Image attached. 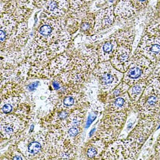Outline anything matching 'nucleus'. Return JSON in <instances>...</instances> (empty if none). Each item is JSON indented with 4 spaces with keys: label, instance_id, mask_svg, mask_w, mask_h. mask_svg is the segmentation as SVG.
<instances>
[{
    "label": "nucleus",
    "instance_id": "f257e3e1",
    "mask_svg": "<svg viewBox=\"0 0 160 160\" xmlns=\"http://www.w3.org/2000/svg\"><path fill=\"white\" fill-rule=\"evenodd\" d=\"M134 110L139 118L160 115V82L154 74L148 79L146 87Z\"/></svg>",
    "mask_w": 160,
    "mask_h": 160
},
{
    "label": "nucleus",
    "instance_id": "f03ea898",
    "mask_svg": "<svg viewBox=\"0 0 160 160\" xmlns=\"http://www.w3.org/2000/svg\"><path fill=\"white\" fill-rule=\"evenodd\" d=\"M127 117L128 112H104L94 137L102 139L107 144L117 140Z\"/></svg>",
    "mask_w": 160,
    "mask_h": 160
},
{
    "label": "nucleus",
    "instance_id": "7ed1b4c3",
    "mask_svg": "<svg viewBox=\"0 0 160 160\" xmlns=\"http://www.w3.org/2000/svg\"><path fill=\"white\" fill-rule=\"evenodd\" d=\"M156 65L143 55L133 54L127 71L123 73V81L130 86L139 82L148 80L153 75Z\"/></svg>",
    "mask_w": 160,
    "mask_h": 160
},
{
    "label": "nucleus",
    "instance_id": "20e7f679",
    "mask_svg": "<svg viewBox=\"0 0 160 160\" xmlns=\"http://www.w3.org/2000/svg\"><path fill=\"white\" fill-rule=\"evenodd\" d=\"M92 73L97 79L100 92L106 95L120 83L123 78V73L115 68L110 61L99 62Z\"/></svg>",
    "mask_w": 160,
    "mask_h": 160
},
{
    "label": "nucleus",
    "instance_id": "39448f33",
    "mask_svg": "<svg viewBox=\"0 0 160 160\" xmlns=\"http://www.w3.org/2000/svg\"><path fill=\"white\" fill-rule=\"evenodd\" d=\"M141 148L130 139L116 140L108 144L101 159L103 160H136Z\"/></svg>",
    "mask_w": 160,
    "mask_h": 160
},
{
    "label": "nucleus",
    "instance_id": "423d86ee",
    "mask_svg": "<svg viewBox=\"0 0 160 160\" xmlns=\"http://www.w3.org/2000/svg\"><path fill=\"white\" fill-rule=\"evenodd\" d=\"M139 119L137 124L128 135L127 138L142 148L160 123V115L149 116Z\"/></svg>",
    "mask_w": 160,
    "mask_h": 160
},
{
    "label": "nucleus",
    "instance_id": "0eeeda50",
    "mask_svg": "<svg viewBox=\"0 0 160 160\" xmlns=\"http://www.w3.org/2000/svg\"><path fill=\"white\" fill-rule=\"evenodd\" d=\"M134 53L143 55L156 65L158 64L160 62V35L145 34Z\"/></svg>",
    "mask_w": 160,
    "mask_h": 160
},
{
    "label": "nucleus",
    "instance_id": "6e6552de",
    "mask_svg": "<svg viewBox=\"0 0 160 160\" xmlns=\"http://www.w3.org/2000/svg\"><path fill=\"white\" fill-rule=\"evenodd\" d=\"M48 138L42 133L34 135L26 140L25 144H21L20 150L28 159H42V154H47V142Z\"/></svg>",
    "mask_w": 160,
    "mask_h": 160
},
{
    "label": "nucleus",
    "instance_id": "1a4fd4ad",
    "mask_svg": "<svg viewBox=\"0 0 160 160\" xmlns=\"http://www.w3.org/2000/svg\"><path fill=\"white\" fill-rule=\"evenodd\" d=\"M70 8V0H47L42 14L48 18H62L67 15Z\"/></svg>",
    "mask_w": 160,
    "mask_h": 160
},
{
    "label": "nucleus",
    "instance_id": "9d476101",
    "mask_svg": "<svg viewBox=\"0 0 160 160\" xmlns=\"http://www.w3.org/2000/svg\"><path fill=\"white\" fill-rule=\"evenodd\" d=\"M131 54L132 47L118 45L110 62L115 68L124 73L131 63Z\"/></svg>",
    "mask_w": 160,
    "mask_h": 160
},
{
    "label": "nucleus",
    "instance_id": "9b49d317",
    "mask_svg": "<svg viewBox=\"0 0 160 160\" xmlns=\"http://www.w3.org/2000/svg\"><path fill=\"white\" fill-rule=\"evenodd\" d=\"M135 105L131 100L128 92L118 97L107 100L105 101L104 112H129L134 110Z\"/></svg>",
    "mask_w": 160,
    "mask_h": 160
},
{
    "label": "nucleus",
    "instance_id": "f8f14e48",
    "mask_svg": "<svg viewBox=\"0 0 160 160\" xmlns=\"http://www.w3.org/2000/svg\"><path fill=\"white\" fill-rule=\"evenodd\" d=\"M25 124L21 119L15 115L3 117L1 120V138L9 139L24 128Z\"/></svg>",
    "mask_w": 160,
    "mask_h": 160
},
{
    "label": "nucleus",
    "instance_id": "ddd939ff",
    "mask_svg": "<svg viewBox=\"0 0 160 160\" xmlns=\"http://www.w3.org/2000/svg\"><path fill=\"white\" fill-rule=\"evenodd\" d=\"M114 5L100 9L95 13V25L93 34L98 33L110 28L115 21Z\"/></svg>",
    "mask_w": 160,
    "mask_h": 160
},
{
    "label": "nucleus",
    "instance_id": "4468645a",
    "mask_svg": "<svg viewBox=\"0 0 160 160\" xmlns=\"http://www.w3.org/2000/svg\"><path fill=\"white\" fill-rule=\"evenodd\" d=\"M16 18L12 14L1 13V45L11 37L12 33L19 24Z\"/></svg>",
    "mask_w": 160,
    "mask_h": 160
},
{
    "label": "nucleus",
    "instance_id": "2eb2a0df",
    "mask_svg": "<svg viewBox=\"0 0 160 160\" xmlns=\"http://www.w3.org/2000/svg\"><path fill=\"white\" fill-rule=\"evenodd\" d=\"M107 145L102 139L94 137L85 146L84 152L86 158L90 160L101 159Z\"/></svg>",
    "mask_w": 160,
    "mask_h": 160
},
{
    "label": "nucleus",
    "instance_id": "dca6fc26",
    "mask_svg": "<svg viewBox=\"0 0 160 160\" xmlns=\"http://www.w3.org/2000/svg\"><path fill=\"white\" fill-rule=\"evenodd\" d=\"M117 47L118 43L112 34L101 42L96 49L99 62L110 61Z\"/></svg>",
    "mask_w": 160,
    "mask_h": 160
},
{
    "label": "nucleus",
    "instance_id": "f3484780",
    "mask_svg": "<svg viewBox=\"0 0 160 160\" xmlns=\"http://www.w3.org/2000/svg\"><path fill=\"white\" fill-rule=\"evenodd\" d=\"M114 12L115 21L120 22L133 18L136 10L129 0H118L114 5Z\"/></svg>",
    "mask_w": 160,
    "mask_h": 160
},
{
    "label": "nucleus",
    "instance_id": "a211bd4d",
    "mask_svg": "<svg viewBox=\"0 0 160 160\" xmlns=\"http://www.w3.org/2000/svg\"><path fill=\"white\" fill-rule=\"evenodd\" d=\"M118 45L132 47L135 39V30L132 27L125 28L118 30L112 34Z\"/></svg>",
    "mask_w": 160,
    "mask_h": 160
},
{
    "label": "nucleus",
    "instance_id": "6ab92c4d",
    "mask_svg": "<svg viewBox=\"0 0 160 160\" xmlns=\"http://www.w3.org/2000/svg\"><path fill=\"white\" fill-rule=\"evenodd\" d=\"M145 31L146 33L151 35H160V1L154 9Z\"/></svg>",
    "mask_w": 160,
    "mask_h": 160
},
{
    "label": "nucleus",
    "instance_id": "aec40b11",
    "mask_svg": "<svg viewBox=\"0 0 160 160\" xmlns=\"http://www.w3.org/2000/svg\"><path fill=\"white\" fill-rule=\"evenodd\" d=\"M147 81L148 80L139 82L133 84L130 86L128 90L129 96L135 106L143 93L144 90L146 87Z\"/></svg>",
    "mask_w": 160,
    "mask_h": 160
},
{
    "label": "nucleus",
    "instance_id": "412c9836",
    "mask_svg": "<svg viewBox=\"0 0 160 160\" xmlns=\"http://www.w3.org/2000/svg\"><path fill=\"white\" fill-rule=\"evenodd\" d=\"M95 25V13H88L80 22V31L86 35L92 34Z\"/></svg>",
    "mask_w": 160,
    "mask_h": 160
},
{
    "label": "nucleus",
    "instance_id": "4be33fe9",
    "mask_svg": "<svg viewBox=\"0 0 160 160\" xmlns=\"http://www.w3.org/2000/svg\"><path fill=\"white\" fill-rule=\"evenodd\" d=\"M78 96L75 93L67 94L63 97L61 103L57 106L58 110H67L72 111V108H75L77 102L78 101Z\"/></svg>",
    "mask_w": 160,
    "mask_h": 160
},
{
    "label": "nucleus",
    "instance_id": "5701e85b",
    "mask_svg": "<svg viewBox=\"0 0 160 160\" xmlns=\"http://www.w3.org/2000/svg\"><path fill=\"white\" fill-rule=\"evenodd\" d=\"M129 88L130 86L122 80V82L120 83H119L112 90H111L110 92L107 94L105 97V101L108 99L118 97L122 95L123 93H126L128 92Z\"/></svg>",
    "mask_w": 160,
    "mask_h": 160
},
{
    "label": "nucleus",
    "instance_id": "b1692460",
    "mask_svg": "<svg viewBox=\"0 0 160 160\" xmlns=\"http://www.w3.org/2000/svg\"><path fill=\"white\" fill-rule=\"evenodd\" d=\"M136 11H140L148 5L150 0H129Z\"/></svg>",
    "mask_w": 160,
    "mask_h": 160
},
{
    "label": "nucleus",
    "instance_id": "393cba45",
    "mask_svg": "<svg viewBox=\"0 0 160 160\" xmlns=\"http://www.w3.org/2000/svg\"><path fill=\"white\" fill-rule=\"evenodd\" d=\"M150 159L160 160V133L156 139L154 145V152L152 157H150Z\"/></svg>",
    "mask_w": 160,
    "mask_h": 160
},
{
    "label": "nucleus",
    "instance_id": "a878e982",
    "mask_svg": "<svg viewBox=\"0 0 160 160\" xmlns=\"http://www.w3.org/2000/svg\"><path fill=\"white\" fill-rule=\"evenodd\" d=\"M96 117L95 115L94 112H93L90 113V114L89 115V116L88 117V120H87L86 123V126H85V127L86 128H88L91 125V123L93 122V121L96 119Z\"/></svg>",
    "mask_w": 160,
    "mask_h": 160
},
{
    "label": "nucleus",
    "instance_id": "bb28decb",
    "mask_svg": "<svg viewBox=\"0 0 160 160\" xmlns=\"http://www.w3.org/2000/svg\"><path fill=\"white\" fill-rule=\"evenodd\" d=\"M52 86L53 88H54L56 90H59V88H61V84H60L59 81H58V80H54L52 83Z\"/></svg>",
    "mask_w": 160,
    "mask_h": 160
},
{
    "label": "nucleus",
    "instance_id": "cd10ccee",
    "mask_svg": "<svg viewBox=\"0 0 160 160\" xmlns=\"http://www.w3.org/2000/svg\"><path fill=\"white\" fill-rule=\"evenodd\" d=\"M38 82H34V83H32V84H30V85L28 86V89L29 91L33 90H34V88L38 87Z\"/></svg>",
    "mask_w": 160,
    "mask_h": 160
},
{
    "label": "nucleus",
    "instance_id": "c85d7f7f",
    "mask_svg": "<svg viewBox=\"0 0 160 160\" xmlns=\"http://www.w3.org/2000/svg\"><path fill=\"white\" fill-rule=\"evenodd\" d=\"M154 74L158 78V79H159L160 82V68L157 70V71L156 72V73H154Z\"/></svg>",
    "mask_w": 160,
    "mask_h": 160
}]
</instances>
